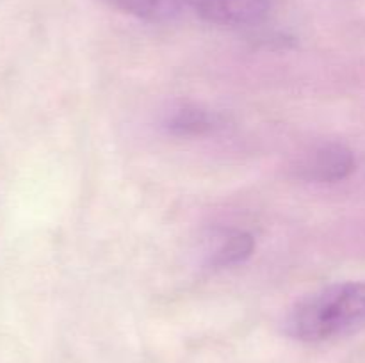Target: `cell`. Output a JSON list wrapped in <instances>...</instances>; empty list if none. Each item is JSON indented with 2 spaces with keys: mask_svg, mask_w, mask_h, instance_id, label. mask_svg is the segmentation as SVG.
<instances>
[{
  "mask_svg": "<svg viewBox=\"0 0 365 363\" xmlns=\"http://www.w3.org/2000/svg\"><path fill=\"white\" fill-rule=\"evenodd\" d=\"M123 13L146 21H170L180 14L185 0H107Z\"/></svg>",
  "mask_w": 365,
  "mask_h": 363,
  "instance_id": "obj_5",
  "label": "cell"
},
{
  "mask_svg": "<svg viewBox=\"0 0 365 363\" xmlns=\"http://www.w3.org/2000/svg\"><path fill=\"white\" fill-rule=\"evenodd\" d=\"M164 125L173 135L203 137L223 130L227 127V117L217 110L203 109L198 105H182L168 114Z\"/></svg>",
  "mask_w": 365,
  "mask_h": 363,
  "instance_id": "obj_4",
  "label": "cell"
},
{
  "mask_svg": "<svg viewBox=\"0 0 365 363\" xmlns=\"http://www.w3.org/2000/svg\"><path fill=\"white\" fill-rule=\"evenodd\" d=\"M365 327V281L331 285L296 302L285 317L294 340L317 344Z\"/></svg>",
  "mask_w": 365,
  "mask_h": 363,
  "instance_id": "obj_1",
  "label": "cell"
},
{
  "mask_svg": "<svg viewBox=\"0 0 365 363\" xmlns=\"http://www.w3.org/2000/svg\"><path fill=\"white\" fill-rule=\"evenodd\" d=\"M253 249H255V241L252 235L246 231H232L216 246L209 263L217 269L237 265L252 256Z\"/></svg>",
  "mask_w": 365,
  "mask_h": 363,
  "instance_id": "obj_6",
  "label": "cell"
},
{
  "mask_svg": "<svg viewBox=\"0 0 365 363\" xmlns=\"http://www.w3.org/2000/svg\"><path fill=\"white\" fill-rule=\"evenodd\" d=\"M200 18L220 27H250L269 13V0H192Z\"/></svg>",
  "mask_w": 365,
  "mask_h": 363,
  "instance_id": "obj_3",
  "label": "cell"
},
{
  "mask_svg": "<svg viewBox=\"0 0 365 363\" xmlns=\"http://www.w3.org/2000/svg\"><path fill=\"white\" fill-rule=\"evenodd\" d=\"M356 160L351 149L341 142H324L307 153L298 162V177L316 184L342 182L355 171Z\"/></svg>",
  "mask_w": 365,
  "mask_h": 363,
  "instance_id": "obj_2",
  "label": "cell"
}]
</instances>
